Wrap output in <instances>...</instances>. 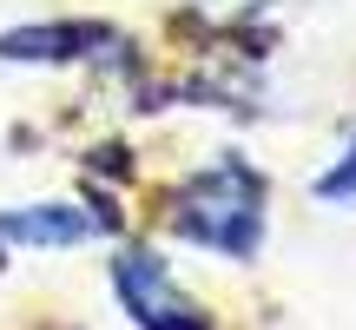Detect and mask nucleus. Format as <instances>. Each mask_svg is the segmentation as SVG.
Returning a JSON list of instances; mask_svg holds the SVG:
<instances>
[{
	"label": "nucleus",
	"mask_w": 356,
	"mask_h": 330,
	"mask_svg": "<svg viewBox=\"0 0 356 330\" xmlns=\"http://www.w3.org/2000/svg\"><path fill=\"white\" fill-rule=\"evenodd\" d=\"M113 291H119V304H126V317L139 330H211V317L172 284V271L152 251H119Z\"/></svg>",
	"instance_id": "f03ea898"
},
{
	"label": "nucleus",
	"mask_w": 356,
	"mask_h": 330,
	"mask_svg": "<svg viewBox=\"0 0 356 330\" xmlns=\"http://www.w3.org/2000/svg\"><path fill=\"white\" fill-rule=\"evenodd\" d=\"M113 218H92L79 205H7L0 212V244H33V251H66V244H86Z\"/></svg>",
	"instance_id": "20e7f679"
},
{
	"label": "nucleus",
	"mask_w": 356,
	"mask_h": 330,
	"mask_svg": "<svg viewBox=\"0 0 356 330\" xmlns=\"http://www.w3.org/2000/svg\"><path fill=\"white\" fill-rule=\"evenodd\" d=\"M106 47H119V33L99 20H40V26L0 33V60L13 66H66V60H92Z\"/></svg>",
	"instance_id": "7ed1b4c3"
},
{
	"label": "nucleus",
	"mask_w": 356,
	"mask_h": 330,
	"mask_svg": "<svg viewBox=\"0 0 356 330\" xmlns=\"http://www.w3.org/2000/svg\"><path fill=\"white\" fill-rule=\"evenodd\" d=\"M165 225L185 244H198V251H218V258H238L244 265L264 244V178L244 159H218L172 191Z\"/></svg>",
	"instance_id": "f257e3e1"
},
{
	"label": "nucleus",
	"mask_w": 356,
	"mask_h": 330,
	"mask_svg": "<svg viewBox=\"0 0 356 330\" xmlns=\"http://www.w3.org/2000/svg\"><path fill=\"white\" fill-rule=\"evenodd\" d=\"M317 198H323V205H356V146L317 178Z\"/></svg>",
	"instance_id": "39448f33"
}]
</instances>
